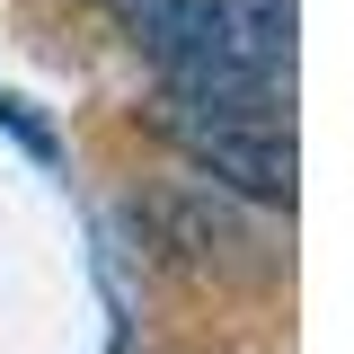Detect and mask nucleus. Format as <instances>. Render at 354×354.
I'll use <instances>...</instances> for the list:
<instances>
[{
    "mask_svg": "<svg viewBox=\"0 0 354 354\" xmlns=\"http://www.w3.org/2000/svg\"><path fill=\"white\" fill-rule=\"evenodd\" d=\"M115 18L169 88H248L292 62V0H124Z\"/></svg>",
    "mask_w": 354,
    "mask_h": 354,
    "instance_id": "obj_1",
    "label": "nucleus"
},
{
    "mask_svg": "<svg viewBox=\"0 0 354 354\" xmlns=\"http://www.w3.org/2000/svg\"><path fill=\"white\" fill-rule=\"evenodd\" d=\"M0 124L18 133V142H27V151H36V160H53V133H44L36 115H27V106H18V97H9V88H0Z\"/></svg>",
    "mask_w": 354,
    "mask_h": 354,
    "instance_id": "obj_2",
    "label": "nucleus"
},
{
    "mask_svg": "<svg viewBox=\"0 0 354 354\" xmlns=\"http://www.w3.org/2000/svg\"><path fill=\"white\" fill-rule=\"evenodd\" d=\"M106 9H124V0H106Z\"/></svg>",
    "mask_w": 354,
    "mask_h": 354,
    "instance_id": "obj_3",
    "label": "nucleus"
}]
</instances>
